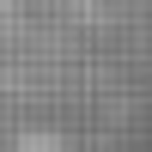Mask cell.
I'll return each mask as SVG.
<instances>
[{
    "label": "cell",
    "instance_id": "2",
    "mask_svg": "<svg viewBox=\"0 0 152 152\" xmlns=\"http://www.w3.org/2000/svg\"><path fill=\"white\" fill-rule=\"evenodd\" d=\"M0 24H6V0H0Z\"/></svg>",
    "mask_w": 152,
    "mask_h": 152
},
{
    "label": "cell",
    "instance_id": "1",
    "mask_svg": "<svg viewBox=\"0 0 152 152\" xmlns=\"http://www.w3.org/2000/svg\"><path fill=\"white\" fill-rule=\"evenodd\" d=\"M18 152H73V146L61 140V134H24V140H18Z\"/></svg>",
    "mask_w": 152,
    "mask_h": 152
}]
</instances>
